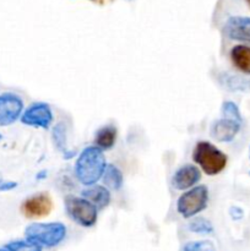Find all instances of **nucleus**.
<instances>
[{
  "label": "nucleus",
  "instance_id": "nucleus-1",
  "mask_svg": "<svg viewBox=\"0 0 250 251\" xmlns=\"http://www.w3.org/2000/svg\"><path fill=\"white\" fill-rule=\"evenodd\" d=\"M107 167L103 151L97 146H88L78 154L75 163V176L82 185L91 186L102 179Z\"/></svg>",
  "mask_w": 250,
  "mask_h": 251
},
{
  "label": "nucleus",
  "instance_id": "nucleus-2",
  "mask_svg": "<svg viewBox=\"0 0 250 251\" xmlns=\"http://www.w3.org/2000/svg\"><path fill=\"white\" fill-rule=\"evenodd\" d=\"M66 227L60 222L32 223L25 229V238L42 248L51 249L66 237Z\"/></svg>",
  "mask_w": 250,
  "mask_h": 251
},
{
  "label": "nucleus",
  "instance_id": "nucleus-3",
  "mask_svg": "<svg viewBox=\"0 0 250 251\" xmlns=\"http://www.w3.org/2000/svg\"><path fill=\"white\" fill-rule=\"evenodd\" d=\"M193 159L207 176H217L225 171L228 158L221 150L208 141H199L193 151Z\"/></svg>",
  "mask_w": 250,
  "mask_h": 251
},
{
  "label": "nucleus",
  "instance_id": "nucleus-4",
  "mask_svg": "<svg viewBox=\"0 0 250 251\" xmlns=\"http://www.w3.org/2000/svg\"><path fill=\"white\" fill-rule=\"evenodd\" d=\"M208 203V190L205 185L193 186L185 190L176 201V211L184 218H193L202 212Z\"/></svg>",
  "mask_w": 250,
  "mask_h": 251
},
{
  "label": "nucleus",
  "instance_id": "nucleus-5",
  "mask_svg": "<svg viewBox=\"0 0 250 251\" xmlns=\"http://www.w3.org/2000/svg\"><path fill=\"white\" fill-rule=\"evenodd\" d=\"M65 210L69 217L85 228L93 227L98 220V210L85 198L69 195L65 198Z\"/></svg>",
  "mask_w": 250,
  "mask_h": 251
},
{
  "label": "nucleus",
  "instance_id": "nucleus-6",
  "mask_svg": "<svg viewBox=\"0 0 250 251\" xmlns=\"http://www.w3.org/2000/svg\"><path fill=\"white\" fill-rule=\"evenodd\" d=\"M21 122L28 126L48 129L53 123V112L47 103H33L21 115Z\"/></svg>",
  "mask_w": 250,
  "mask_h": 251
},
{
  "label": "nucleus",
  "instance_id": "nucleus-7",
  "mask_svg": "<svg viewBox=\"0 0 250 251\" xmlns=\"http://www.w3.org/2000/svg\"><path fill=\"white\" fill-rule=\"evenodd\" d=\"M53 210V201L46 193L34 194L22 202L21 212L27 218H42L48 216Z\"/></svg>",
  "mask_w": 250,
  "mask_h": 251
},
{
  "label": "nucleus",
  "instance_id": "nucleus-8",
  "mask_svg": "<svg viewBox=\"0 0 250 251\" xmlns=\"http://www.w3.org/2000/svg\"><path fill=\"white\" fill-rule=\"evenodd\" d=\"M24 102L15 93H2L0 96V126L14 124L22 115Z\"/></svg>",
  "mask_w": 250,
  "mask_h": 251
},
{
  "label": "nucleus",
  "instance_id": "nucleus-9",
  "mask_svg": "<svg viewBox=\"0 0 250 251\" xmlns=\"http://www.w3.org/2000/svg\"><path fill=\"white\" fill-rule=\"evenodd\" d=\"M225 36L230 39L250 44V17L232 16L223 27Z\"/></svg>",
  "mask_w": 250,
  "mask_h": 251
},
{
  "label": "nucleus",
  "instance_id": "nucleus-10",
  "mask_svg": "<svg viewBox=\"0 0 250 251\" xmlns=\"http://www.w3.org/2000/svg\"><path fill=\"white\" fill-rule=\"evenodd\" d=\"M200 179L201 172L198 167L193 164H184L174 173L172 178V185L176 190L185 191L195 186Z\"/></svg>",
  "mask_w": 250,
  "mask_h": 251
},
{
  "label": "nucleus",
  "instance_id": "nucleus-11",
  "mask_svg": "<svg viewBox=\"0 0 250 251\" xmlns=\"http://www.w3.org/2000/svg\"><path fill=\"white\" fill-rule=\"evenodd\" d=\"M242 123L225 118L216 120L211 126V136L218 142H230L235 139Z\"/></svg>",
  "mask_w": 250,
  "mask_h": 251
},
{
  "label": "nucleus",
  "instance_id": "nucleus-12",
  "mask_svg": "<svg viewBox=\"0 0 250 251\" xmlns=\"http://www.w3.org/2000/svg\"><path fill=\"white\" fill-rule=\"evenodd\" d=\"M81 195H82V198L87 199L90 202H92L97 207V210H103V208L107 207L110 203V199H112L107 186L96 185V184L87 186V189L82 190Z\"/></svg>",
  "mask_w": 250,
  "mask_h": 251
},
{
  "label": "nucleus",
  "instance_id": "nucleus-13",
  "mask_svg": "<svg viewBox=\"0 0 250 251\" xmlns=\"http://www.w3.org/2000/svg\"><path fill=\"white\" fill-rule=\"evenodd\" d=\"M230 60L233 65L242 71L243 74L250 75V47L248 46H234L230 49Z\"/></svg>",
  "mask_w": 250,
  "mask_h": 251
},
{
  "label": "nucleus",
  "instance_id": "nucleus-14",
  "mask_svg": "<svg viewBox=\"0 0 250 251\" xmlns=\"http://www.w3.org/2000/svg\"><path fill=\"white\" fill-rule=\"evenodd\" d=\"M117 127L113 125H105V126L100 127L95 136V146L100 149L102 151H107L110 150L117 142Z\"/></svg>",
  "mask_w": 250,
  "mask_h": 251
},
{
  "label": "nucleus",
  "instance_id": "nucleus-15",
  "mask_svg": "<svg viewBox=\"0 0 250 251\" xmlns=\"http://www.w3.org/2000/svg\"><path fill=\"white\" fill-rule=\"evenodd\" d=\"M102 180L104 183V186L115 191L120 190L124 185V176H123L122 171L114 164H107L102 176Z\"/></svg>",
  "mask_w": 250,
  "mask_h": 251
},
{
  "label": "nucleus",
  "instance_id": "nucleus-16",
  "mask_svg": "<svg viewBox=\"0 0 250 251\" xmlns=\"http://www.w3.org/2000/svg\"><path fill=\"white\" fill-rule=\"evenodd\" d=\"M53 141L54 145H55L56 149L59 150L60 152H63L65 154V158H71L74 157V152L73 151H69L68 147H66V127L64 123H58L55 126L53 127Z\"/></svg>",
  "mask_w": 250,
  "mask_h": 251
},
{
  "label": "nucleus",
  "instance_id": "nucleus-17",
  "mask_svg": "<svg viewBox=\"0 0 250 251\" xmlns=\"http://www.w3.org/2000/svg\"><path fill=\"white\" fill-rule=\"evenodd\" d=\"M188 229L191 233L201 235H207L213 233V226L208 220L203 217H195L189 222Z\"/></svg>",
  "mask_w": 250,
  "mask_h": 251
},
{
  "label": "nucleus",
  "instance_id": "nucleus-18",
  "mask_svg": "<svg viewBox=\"0 0 250 251\" xmlns=\"http://www.w3.org/2000/svg\"><path fill=\"white\" fill-rule=\"evenodd\" d=\"M5 249L9 251H42L43 248L29 240H14L5 245Z\"/></svg>",
  "mask_w": 250,
  "mask_h": 251
},
{
  "label": "nucleus",
  "instance_id": "nucleus-19",
  "mask_svg": "<svg viewBox=\"0 0 250 251\" xmlns=\"http://www.w3.org/2000/svg\"><path fill=\"white\" fill-rule=\"evenodd\" d=\"M183 251H216V248L211 240H196L186 243Z\"/></svg>",
  "mask_w": 250,
  "mask_h": 251
},
{
  "label": "nucleus",
  "instance_id": "nucleus-20",
  "mask_svg": "<svg viewBox=\"0 0 250 251\" xmlns=\"http://www.w3.org/2000/svg\"><path fill=\"white\" fill-rule=\"evenodd\" d=\"M222 114L225 118H229V119L237 120V122L242 123V115H240V110L238 105L232 100H225L222 104Z\"/></svg>",
  "mask_w": 250,
  "mask_h": 251
},
{
  "label": "nucleus",
  "instance_id": "nucleus-21",
  "mask_svg": "<svg viewBox=\"0 0 250 251\" xmlns=\"http://www.w3.org/2000/svg\"><path fill=\"white\" fill-rule=\"evenodd\" d=\"M229 213H230V217L235 221L240 220V218H243V216H244V212H243L242 208L237 207V206H233V207H230Z\"/></svg>",
  "mask_w": 250,
  "mask_h": 251
},
{
  "label": "nucleus",
  "instance_id": "nucleus-22",
  "mask_svg": "<svg viewBox=\"0 0 250 251\" xmlns=\"http://www.w3.org/2000/svg\"><path fill=\"white\" fill-rule=\"evenodd\" d=\"M17 186L16 181H1L0 183V191H9L12 190Z\"/></svg>",
  "mask_w": 250,
  "mask_h": 251
},
{
  "label": "nucleus",
  "instance_id": "nucleus-23",
  "mask_svg": "<svg viewBox=\"0 0 250 251\" xmlns=\"http://www.w3.org/2000/svg\"><path fill=\"white\" fill-rule=\"evenodd\" d=\"M0 251H9V250L5 249V248H4V249H1V248H0Z\"/></svg>",
  "mask_w": 250,
  "mask_h": 251
},
{
  "label": "nucleus",
  "instance_id": "nucleus-24",
  "mask_svg": "<svg viewBox=\"0 0 250 251\" xmlns=\"http://www.w3.org/2000/svg\"><path fill=\"white\" fill-rule=\"evenodd\" d=\"M245 1H247L248 5H249V6H250V0H245Z\"/></svg>",
  "mask_w": 250,
  "mask_h": 251
},
{
  "label": "nucleus",
  "instance_id": "nucleus-25",
  "mask_svg": "<svg viewBox=\"0 0 250 251\" xmlns=\"http://www.w3.org/2000/svg\"><path fill=\"white\" fill-rule=\"evenodd\" d=\"M88 1H96V0H88Z\"/></svg>",
  "mask_w": 250,
  "mask_h": 251
},
{
  "label": "nucleus",
  "instance_id": "nucleus-26",
  "mask_svg": "<svg viewBox=\"0 0 250 251\" xmlns=\"http://www.w3.org/2000/svg\"><path fill=\"white\" fill-rule=\"evenodd\" d=\"M2 139V136H1V135H0V140H1Z\"/></svg>",
  "mask_w": 250,
  "mask_h": 251
},
{
  "label": "nucleus",
  "instance_id": "nucleus-27",
  "mask_svg": "<svg viewBox=\"0 0 250 251\" xmlns=\"http://www.w3.org/2000/svg\"><path fill=\"white\" fill-rule=\"evenodd\" d=\"M249 157H250V150H249Z\"/></svg>",
  "mask_w": 250,
  "mask_h": 251
},
{
  "label": "nucleus",
  "instance_id": "nucleus-28",
  "mask_svg": "<svg viewBox=\"0 0 250 251\" xmlns=\"http://www.w3.org/2000/svg\"><path fill=\"white\" fill-rule=\"evenodd\" d=\"M1 181H2V180H1V179H0V183H1Z\"/></svg>",
  "mask_w": 250,
  "mask_h": 251
},
{
  "label": "nucleus",
  "instance_id": "nucleus-29",
  "mask_svg": "<svg viewBox=\"0 0 250 251\" xmlns=\"http://www.w3.org/2000/svg\"><path fill=\"white\" fill-rule=\"evenodd\" d=\"M249 176H250V172H249Z\"/></svg>",
  "mask_w": 250,
  "mask_h": 251
}]
</instances>
